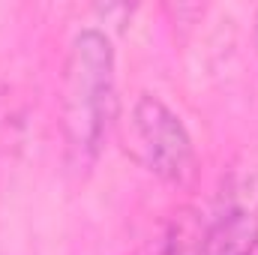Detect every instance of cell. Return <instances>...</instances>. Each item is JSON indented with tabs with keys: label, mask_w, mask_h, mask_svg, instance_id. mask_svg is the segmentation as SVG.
<instances>
[{
	"label": "cell",
	"mask_w": 258,
	"mask_h": 255,
	"mask_svg": "<svg viewBox=\"0 0 258 255\" xmlns=\"http://www.w3.org/2000/svg\"><path fill=\"white\" fill-rule=\"evenodd\" d=\"M120 147L135 165L171 186H189L198 174L192 138L183 120L153 93H138L117 120Z\"/></svg>",
	"instance_id": "obj_2"
},
{
	"label": "cell",
	"mask_w": 258,
	"mask_h": 255,
	"mask_svg": "<svg viewBox=\"0 0 258 255\" xmlns=\"http://www.w3.org/2000/svg\"><path fill=\"white\" fill-rule=\"evenodd\" d=\"M255 42H258V18H255Z\"/></svg>",
	"instance_id": "obj_5"
},
{
	"label": "cell",
	"mask_w": 258,
	"mask_h": 255,
	"mask_svg": "<svg viewBox=\"0 0 258 255\" xmlns=\"http://www.w3.org/2000/svg\"><path fill=\"white\" fill-rule=\"evenodd\" d=\"M255 249L258 207L252 201H231L204 225L201 255H252Z\"/></svg>",
	"instance_id": "obj_3"
},
{
	"label": "cell",
	"mask_w": 258,
	"mask_h": 255,
	"mask_svg": "<svg viewBox=\"0 0 258 255\" xmlns=\"http://www.w3.org/2000/svg\"><path fill=\"white\" fill-rule=\"evenodd\" d=\"M120 120L111 39L84 27L69 42L60 78V135L72 174H87Z\"/></svg>",
	"instance_id": "obj_1"
},
{
	"label": "cell",
	"mask_w": 258,
	"mask_h": 255,
	"mask_svg": "<svg viewBox=\"0 0 258 255\" xmlns=\"http://www.w3.org/2000/svg\"><path fill=\"white\" fill-rule=\"evenodd\" d=\"M204 219L192 207H180L168 213L153 237L141 246L138 255H201V240H204Z\"/></svg>",
	"instance_id": "obj_4"
}]
</instances>
